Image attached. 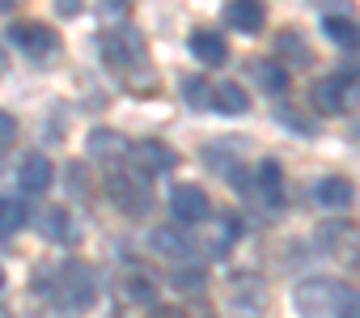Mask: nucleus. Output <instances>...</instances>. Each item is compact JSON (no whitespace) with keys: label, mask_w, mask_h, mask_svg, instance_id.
Here are the masks:
<instances>
[{"label":"nucleus","mask_w":360,"mask_h":318,"mask_svg":"<svg viewBox=\"0 0 360 318\" xmlns=\"http://www.w3.org/2000/svg\"><path fill=\"white\" fill-rule=\"evenodd\" d=\"M131 157H136V170H144V174H165V170H174V148L169 144H161V140H140L136 148H131Z\"/></svg>","instance_id":"6e6552de"},{"label":"nucleus","mask_w":360,"mask_h":318,"mask_svg":"<svg viewBox=\"0 0 360 318\" xmlns=\"http://www.w3.org/2000/svg\"><path fill=\"white\" fill-rule=\"evenodd\" d=\"M280 56H288V64H309V60H314L309 47H305V39H301L297 30H284V34H280Z\"/></svg>","instance_id":"4be33fe9"},{"label":"nucleus","mask_w":360,"mask_h":318,"mask_svg":"<svg viewBox=\"0 0 360 318\" xmlns=\"http://www.w3.org/2000/svg\"><path fill=\"white\" fill-rule=\"evenodd\" d=\"M183 98H187V106H195V110L212 106V89H208L204 77H183Z\"/></svg>","instance_id":"5701e85b"},{"label":"nucleus","mask_w":360,"mask_h":318,"mask_svg":"<svg viewBox=\"0 0 360 318\" xmlns=\"http://www.w3.org/2000/svg\"><path fill=\"white\" fill-rule=\"evenodd\" d=\"M13 136H18V119L9 110H0V144H9Z\"/></svg>","instance_id":"bb28decb"},{"label":"nucleus","mask_w":360,"mask_h":318,"mask_svg":"<svg viewBox=\"0 0 360 318\" xmlns=\"http://www.w3.org/2000/svg\"><path fill=\"white\" fill-rule=\"evenodd\" d=\"M9 72V60H5V51H0V77H5Z\"/></svg>","instance_id":"c756f323"},{"label":"nucleus","mask_w":360,"mask_h":318,"mask_svg":"<svg viewBox=\"0 0 360 318\" xmlns=\"http://www.w3.org/2000/svg\"><path fill=\"white\" fill-rule=\"evenodd\" d=\"M263 297H267V284L259 276H233L229 280V305L238 314H255L263 305Z\"/></svg>","instance_id":"f8f14e48"},{"label":"nucleus","mask_w":360,"mask_h":318,"mask_svg":"<svg viewBox=\"0 0 360 318\" xmlns=\"http://www.w3.org/2000/svg\"><path fill=\"white\" fill-rule=\"evenodd\" d=\"M280 119H284L292 132H301V136H314V123H309V119H301V115H292V110H280Z\"/></svg>","instance_id":"a878e982"},{"label":"nucleus","mask_w":360,"mask_h":318,"mask_svg":"<svg viewBox=\"0 0 360 318\" xmlns=\"http://www.w3.org/2000/svg\"><path fill=\"white\" fill-rule=\"evenodd\" d=\"M339 318H360V293H352V301L343 305V314Z\"/></svg>","instance_id":"cd10ccee"},{"label":"nucleus","mask_w":360,"mask_h":318,"mask_svg":"<svg viewBox=\"0 0 360 318\" xmlns=\"http://www.w3.org/2000/svg\"><path fill=\"white\" fill-rule=\"evenodd\" d=\"M356 140H360V127H356Z\"/></svg>","instance_id":"72a5a7b5"},{"label":"nucleus","mask_w":360,"mask_h":318,"mask_svg":"<svg viewBox=\"0 0 360 318\" xmlns=\"http://www.w3.org/2000/svg\"><path fill=\"white\" fill-rule=\"evenodd\" d=\"M225 22L238 34H259L263 22H267V9H263V0H229V5H225Z\"/></svg>","instance_id":"1a4fd4ad"},{"label":"nucleus","mask_w":360,"mask_h":318,"mask_svg":"<svg viewBox=\"0 0 360 318\" xmlns=\"http://www.w3.org/2000/svg\"><path fill=\"white\" fill-rule=\"evenodd\" d=\"M360 102V81L356 77H322L318 85H314V106L322 110V115H347L352 106Z\"/></svg>","instance_id":"7ed1b4c3"},{"label":"nucleus","mask_w":360,"mask_h":318,"mask_svg":"<svg viewBox=\"0 0 360 318\" xmlns=\"http://www.w3.org/2000/svg\"><path fill=\"white\" fill-rule=\"evenodd\" d=\"M123 293H127V301H140V305H148V301H153V284H148L144 276L123 280Z\"/></svg>","instance_id":"393cba45"},{"label":"nucleus","mask_w":360,"mask_h":318,"mask_svg":"<svg viewBox=\"0 0 360 318\" xmlns=\"http://www.w3.org/2000/svg\"><path fill=\"white\" fill-rule=\"evenodd\" d=\"M259 85H263L267 94H284V89H288V72H284L276 60H267V64H259Z\"/></svg>","instance_id":"b1692460"},{"label":"nucleus","mask_w":360,"mask_h":318,"mask_svg":"<svg viewBox=\"0 0 360 318\" xmlns=\"http://www.w3.org/2000/svg\"><path fill=\"white\" fill-rule=\"evenodd\" d=\"M347 301H352V288L343 280H330V276H314V280H301L292 288V305L305 318H339Z\"/></svg>","instance_id":"f257e3e1"},{"label":"nucleus","mask_w":360,"mask_h":318,"mask_svg":"<svg viewBox=\"0 0 360 318\" xmlns=\"http://www.w3.org/2000/svg\"><path fill=\"white\" fill-rule=\"evenodd\" d=\"M314 200H318V208H352V200H356V187L343 179V174H326L318 187H314Z\"/></svg>","instance_id":"ddd939ff"},{"label":"nucleus","mask_w":360,"mask_h":318,"mask_svg":"<svg viewBox=\"0 0 360 318\" xmlns=\"http://www.w3.org/2000/svg\"><path fill=\"white\" fill-rule=\"evenodd\" d=\"M39 225H43V238H47V242H72V238H77V234H72V217H68L64 208H47Z\"/></svg>","instance_id":"6ab92c4d"},{"label":"nucleus","mask_w":360,"mask_h":318,"mask_svg":"<svg viewBox=\"0 0 360 318\" xmlns=\"http://www.w3.org/2000/svg\"><path fill=\"white\" fill-rule=\"evenodd\" d=\"M106 187H110V196H115V204H119L123 212H136V217H140V212L148 208V187H144L140 174H119V170H110Z\"/></svg>","instance_id":"0eeeda50"},{"label":"nucleus","mask_w":360,"mask_h":318,"mask_svg":"<svg viewBox=\"0 0 360 318\" xmlns=\"http://www.w3.org/2000/svg\"><path fill=\"white\" fill-rule=\"evenodd\" d=\"M169 212H174V221H183V225H200V221L212 217V204H208V196L200 187L183 183V187L169 191Z\"/></svg>","instance_id":"39448f33"},{"label":"nucleus","mask_w":360,"mask_h":318,"mask_svg":"<svg viewBox=\"0 0 360 318\" xmlns=\"http://www.w3.org/2000/svg\"><path fill=\"white\" fill-rule=\"evenodd\" d=\"M13 43H18L30 60H47V56H56V47H60L56 30L43 26V22H22V26H13Z\"/></svg>","instance_id":"423d86ee"},{"label":"nucleus","mask_w":360,"mask_h":318,"mask_svg":"<svg viewBox=\"0 0 360 318\" xmlns=\"http://www.w3.org/2000/svg\"><path fill=\"white\" fill-rule=\"evenodd\" d=\"M9 5H13V0H0V13H5V9H9Z\"/></svg>","instance_id":"7c9ffc66"},{"label":"nucleus","mask_w":360,"mask_h":318,"mask_svg":"<svg viewBox=\"0 0 360 318\" xmlns=\"http://www.w3.org/2000/svg\"><path fill=\"white\" fill-rule=\"evenodd\" d=\"M322 34H326L330 43H339V47H356V39H360V30H356L347 18H326V22H322Z\"/></svg>","instance_id":"aec40b11"},{"label":"nucleus","mask_w":360,"mask_h":318,"mask_svg":"<svg viewBox=\"0 0 360 318\" xmlns=\"http://www.w3.org/2000/svg\"><path fill=\"white\" fill-rule=\"evenodd\" d=\"M187 47H191V56H195L200 64H208V68H217V64L229 60V47H225V39H221L217 30H195Z\"/></svg>","instance_id":"4468645a"},{"label":"nucleus","mask_w":360,"mask_h":318,"mask_svg":"<svg viewBox=\"0 0 360 318\" xmlns=\"http://www.w3.org/2000/svg\"><path fill=\"white\" fill-rule=\"evenodd\" d=\"M259 196H263L271 208L284 204V170H280V162H263V166H259Z\"/></svg>","instance_id":"f3484780"},{"label":"nucleus","mask_w":360,"mask_h":318,"mask_svg":"<svg viewBox=\"0 0 360 318\" xmlns=\"http://www.w3.org/2000/svg\"><path fill=\"white\" fill-rule=\"evenodd\" d=\"M26 217H30V208L22 196H0V234H18L26 225Z\"/></svg>","instance_id":"a211bd4d"},{"label":"nucleus","mask_w":360,"mask_h":318,"mask_svg":"<svg viewBox=\"0 0 360 318\" xmlns=\"http://www.w3.org/2000/svg\"><path fill=\"white\" fill-rule=\"evenodd\" d=\"M0 288H5V267H0Z\"/></svg>","instance_id":"2f4dec72"},{"label":"nucleus","mask_w":360,"mask_h":318,"mask_svg":"<svg viewBox=\"0 0 360 318\" xmlns=\"http://www.w3.org/2000/svg\"><path fill=\"white\" fill-rule=\"evenodd\" d=\"M131 153V144L119 136V132H110V127H98V132H89V157H98V162L102 166H119L123 162V157Z\"/></svg>","instance_id":"9d476101"},{"label":"nucleus","mask_w":360,"mask_h":318,"mask_svg":"<svg viewBox=\"0 0 360 318\" xmlns=\"http://www.w3.org/2000/svg\"><path fill=\"white\" fill-rule=\"evenodd\" d=\"M148 242H153V250L165 255V259H187V255H191V238H183L178 229H153Z\"/></svg>","instance_id":"2eb2a0df"},{"label":"nucleus","mask_w":360,"mask_h":318,"mask_svg":"<svg viewBox=\"0 0 360 318\" xmlns=\"http://www.w3.org/2000/svg\"><path fill=\"white\" fill-rule=\"evenodd\" d=\"M51 297H56L68 314L89 310V305H94V297H98V276H94V267H89V263H81V259L60 263V267H56Z\"/></svg>","instance_id":"f03ea898"},{"label":"nucleus","mask_w":360,"mask_h":318,"mask_svg":"<svg viewBox=\"0 0 360 318\" xmlns=\"http://www.w3.org/2000/svg\"><path fill=\"white\" fill-rule=\"evenodd\" d=\"M51 179H56V170H51V162H47L43 153H26V157H22V166H18V183H22V191L43 196V191L51 187Z\"/></svg>","instance_id":"9b49d317"},{"label":"nucleus","mask_w":360,"mask_h":318,"mask_svg":"<svg viewBox=\"0 0 360 318\" xmlns=\"http://www.w3.org/2000/svg\"><path fill=\"white\" fill-rule=\"evenodd\" d=\"M238 234H242L238 217H217V229H212V250H217V255H225V250L238 242Z\"/></svg>","instance_id":"412c9836"},{"label":"nucleus","mask_w":360,"mask_h":318,"mask_svg":"<svg viewBox=\"0 0 360 318\" xmlns=\"http://www.w3.org/2000/svg\"><path fill=\"white\" fill-rule=\"evenodd\" d=\"M0 318H9V314H5V310H0Z\"/></svg>","instance_id":"473e14b6"},{"label":"nucleus","mask_w":360,"mask_h":318,"mask_svg":"<svg viewBox=\"0 0 360 318\" xmlns=\"http://www.w3.org/2000/svg\"><path fill=\"white\" fill-rule=\"evenodd\" d=\"M81 9V0H60V13H77Z\"/></svg>","instance_id":"c85d7f7f"},{"label":"nucleus","mask_w":360,"mask_h":318,"mask_svg":"<svg viewBox=\"0 0 360 318\" xmlns=\"http://www.w3.org/2000/svg\"><path fill=\"white\" fill-rule=\"evenodd\" d=\"M212 106H217L221 115H246V110H250V98H246V89H242V85L225 81V85H217V89H212Z\"/></svg>","instance_id":"dca6fc26"},{"label":"nucleus","mask_w":360,"mask_h":318,"mask_svg":"<svg viewBox=\"0 0 360 318\" xmlns=\"http://www.w3.org/2000/svg\"><path fill=\"white\" fill-rule=\"evenodd\" d=\"M98 47H102V56L110 60V64H144V39L131 30V26H115V30H106L102 39H98Z\"/></svg>","instance_id":"20e7f679"}]
</instances>
